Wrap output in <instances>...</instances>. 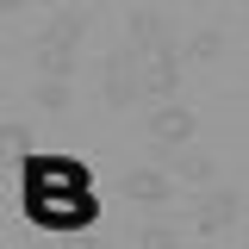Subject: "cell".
Segmentation results:
<instances>
[{
	"label": "cell",
	"mask_w": 249,
	"mask_h": 249,
	"mask_svg": "<svg viewBox=\"0 0 249 249\" xmlns=\"http://www.w3.org/2000/svg\"><path fill=\"white\" fill-rule=\"evenodd\" d=\"M181 175H193V181H206V175H212V162H206V156H187V162H181Z\"/></svg>",
	"instance_id": "8992f818"
},
{
	"label": "cell",
	"mask_w": 249,
	"mask_h": 249,
	"mask_svg": "<svg viewBox=\"0 0 249 249\" xmlns=\"http://www.w3.org/2000/svg\"><path fill=\"white\" fill-rule=\"evenodd\" d=\"M37 100H44L50 112H62V106H69V88H62V75H50V81L37 88Z\"/></svg>",
	"instance_id": "5b68a950"
},
{
	"label": "cell",
	"mask_w": 249,
	"mask_h": 249,
	"mask_svg": "<svg viewBox=\"0 0 249 249\" xmlns=\"http://www.w3.org/2000/svg\"><path fill=\"white\" fill-rule=\"evenodd\" d=\"M231 218H237V199H231V193H212V199L193 212V224H199V231H224Z\"/></svg>",
	"instance_id": "3957f363"
},
{
	"label": "cell",
	"mask_w": 249,
	"mask_h": 249,
	"mask_svg": "<svg viewBox=\"0 0 249 249\" xmlns=\"http://www.w3.org/2000/svg\"><path fill=\"white\" fill-rule=\"evenodd\" d=\"M75 37H81V19H62L44 44H37V69L44 75H69V56H75Z\"/></svg>",
	"instance_id": "6da1fadb"
},
{
	"label": "cell",
	"mask_w": 249,
	"mask_h": 249,
	"mask_svg": "<svg viewBox=\"0 0 249 249\" xmlns=\"http://www.w3.org/2000/svg\"><path fill=\"white\" fill-rule=\"evenodd\" d=\"M150 137L156 143H187V137H193V112H187V106H162L150 119Z\"/></svg>",
	"instance_id": "7a4b0ae2"
},
{
	"label": "cell",
	"mask_w": 249,
	"mask_h": 249,
	"mask_svg": "<svg viewBox=\"0 0 249 249\" xmlns=\"http://www.w3.org/2000/svg\"><path fill=\"white\" fill-rule=\"evenodd\" d=\"M124 193H131V199H162L168 181H162L156 168H131V175H124Z\"/></svg>",
	"instance_id": "277c9868"
},
{
	"label": "cell",
	"mask_w": 249,
	"mask_h": 249,
	"mask_svg": "<svg viewBox=\"0 0 249 249\" xmlns=\"http://www.w3.org/2000/svg\"><path fill=\"white\" fill-rule=\"evenodd\" d=\"M13 6H25V0H0V13H13Z\"/></svg>",
	"instance_id": "52a82bcc"
}]
</instances>
